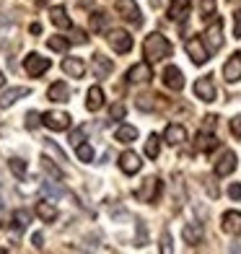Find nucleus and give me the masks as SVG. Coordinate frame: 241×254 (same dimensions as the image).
I'll return each mask as SVG.
<instances>
[{"label": "nucleus", "instance_id": "nucleus-1", "mask_svg": "<svg viewBox=\"0 0 241 254\" xmlns=\"http://www.w3.org/2000/svg\"><path fill=\"white\" fill-rule=\"evenodd\" d=\"M143 52H145L148 63H158V60H166V57L171 55V44H169V39L164 37V34L153 31V34H148V37H145Z\"/></svg>", "mask_w": 241, "mask_h": 254}, {"label": "nucleus", "instance_id": "nucleus-2", "mask_svg": "<svg viewBox=\"0 0 241 254\" xmlns=\"http://www.w3.org/2000/svg\"><path fill=\"white\" fill-rule=\"evenodd\" d=\"M50 57H42V55H37V52H29L26 57H24V70L31 75V78H39V75H44L50 70Z\"/></svg>", "mask_w": 241, "mask_h": 254}, {"label": "nucleus", "instance_id": "nucleus-3", "mask_svg": "<svg viewBox=\"0 0 241 254\" xmlns=\"http://www.w3.org/2000/svg\"><path fill=\"white\" fill-rule=\"evenodd\" d=\"M205 44H208L210 55L223 47V21H213V24L205 29Z\"/></svg>", "mask_w": 241, "mask_h": 254}, {"label": "nucleus", "instance_id": "nucleus-4", "mask_svg": "<svg viewBox=\"0 0 241 254\" xmlns=\"http://www.w3.org/2000/svg\"><path fill=\"white\" fill-rule=\"evenodd\" d=\"M161 190H164L161 179L151 177V179H145V182H143V187L135 192V197H137V200H143V202H156V200H158V194H161Z\"/></svg>", "mask_w": 241, "mask_h": 254}, {"label": "nucleus", "instance_id": "nucleus-5", "mask_svg": "<svg viewBox=\"0 0 241 254\" xmlns=\"http://www.w3.org/2000/svg\"><path fill=\"white\" fill-rule=\"evenodd\" d=\"M42 125L55 130V132H62L70 127V114L67 112H47V114H42Z\"/></svg>", "mask_w": 241, "mask_h": 254}, {"label": "nucleus", "instance_id": "nucleus-6", "mask_svg": "<svg viewBox=\"0 0 241 254\" xmlns=\"http://www.w3.org/2000/svg\"><path fill=\"white\" fill-rule=\"evenodd\" d=\"M117 13H120L124 21H130V24H137V26L143 24L140 8H137L135 0H117Z\"/></svg>", "mask_w": 241, "mask_h": 254}, {"label": "nucleus", "instance_id": "nucleus-7", "mask_svg": "<svg viewBox=\"0 0 241 254\" xmlns=\"http://www.w3.org/2000/svg\"><path fill=\"white\" fill-rule=\"evenodd\" d=\"M109 44H112V50H114V52L124 55V52H130V50H132V37H130L127 31H122V29L109 31Z\"/></svg>", "mask_w": 241, "mask_h": 254}, {"label": "nucleus", "instance_id": "nucleus-8", "mask_svg": "<svg viewBox=\"0 0 241 254\" xmlns=\"http://www.w3.org/2000/svg\"><path fill=\"white\" fill-rule=\"evenodd\" d=\"M187 55H189V60L194 65H205L210 60V52H208V47H205L200 39H189L187 42Z\"/></svg>", "mask_w": 241, "mask_h": 254}, {"label": "nucleus", "instance_id": "nucleus-9", "mask_svg": "<svg viewBox=\"0 0 241 254\" xmlns=\"http://www.w3.org/2000/svg\"><path fill=\"white\" fill-rule=\"evenodd\" d=\"M194 94L202 101H215V80L213 75H202L197 83H194Z\"/></svg>", "mask_w": 241, "mask_h": 254}, {"label": "nucleus", "instance_id": "nucleus-10", "mask_svg": "<svg viewBox=\"0 0 241 254\" xmlns=\"http://www.w3.org/2000/svg\"><path fill=\"white\" fill-rule=\"evenodd\" d=\"M223 78L228 80V83H236V80H241V55L234 52L231 57H228V63L223 67Z\"/></svg>", "mask_w": 241, "mask_h": 254}, {"label": "nucleus", "instance_id": "nucleus-11", "mask_svg": "<svg viewBox=\"0 0 241 254\" xmlns=\"http://www.w3.org/2000/svg\"><path fill=\"white\" fill-rule=\"evenodd\" d=\"M221 226H223L226 234H231V236H241V213H239V210H228V213H223Z\"/></svg>", "mask_w": 241, "mask_h": 254}, {"label": "nucleus", "instance_id": "nucleus-12", "mask_svg": "<svg viewBox=\"0 0 241 254\" xmlns=\"http://www.w3.org/2000/svg\"><path fill=\"white\" fill-rule=\"evenodd\" d=\"M153 73H151V63H137L130 67V73H127V80L130 83H145V80H151Z\"/></svg>", "mask_w": 241, "mask_h": 254}, {"label": "nucleus", "instance_id": "nucleus-13", "mask_svg": "<svg viewBox=\"0 0 241 254\" xmlns=\"http://www.w3.org/2000/svg\"><path fill=\"white\" fill-rule=\"evenodd\" d=\"M140 166H143V161H140V156H137V153L124 151V153L120 156V169L124 171V174H137V171H140Z\"/></svg>", "mask_w": 241, "mask_h": 254}, {"label": "nucleus", "instance_id": "nucleus-14", "mask_svg": "<svg viewBox=\"0 0 241 254\" xmlns=\"http://www.w3.org/2000/svg\"><path fill=\"white\" fill-rule=\"evenodd\" d=\"M164 83L171 88V91H181L184 88V75H181V70L177 65H169L164 70Z\"/></svg>", "mask_w": 241, "mask_h": 254}, {"label": "nucleus", "instance_id": "nucleus-15", "mask_svg": "<svg viewBox=\"0 0 241 254\" xmlns=\"http://www.w3.org/2000/svg\"><path fill=\"white\" fill-rule=\"evenodd\" d=\"M31 94V88H26V86H16V88H8L3 96H0V107L3 109H8V107H13V104L18 101V99H24V96H29Z\"/></svg>", "mask_w": 241, "mask_h": 254}, {"label": "nucleus", "instance_id": "nucleus-16", "mask_svg": "<svg viewBox=\"0 0 241 254\" xmlns=\"http://www.w3.org/2000/svg\"><path fill=\"white\" fill-rule=\"evenodd\" d=\"M47 99H50V101H57V104L70 101V88H67L65 80H57V83H52V86L47 88Z\"/></svg>", "mask_w": 241, "mask_h": 254}, {"label": "nucleus", "instance_id": "nucleus-17", "mask_svg": "<svg viewBox=\"0 0 241 254\" xmlns=\"http://www.w3.org/2000/svg\"><path fill=\"white\" fill-rule=\"evenodd\" d=\"M234 169H236V153H234V151H223L221 161L215 164V174H218V177H228Z\"/></svg>", "mask_w": 241, "mask_h": 254}, {"label": "nucleus", "instance_id": "nucleus-18", "mask_svg": "<svg viewBox=\"0 0 241 254\" xmlns=\"http://www.w3.org/2000/svg\"><path fill=\"white\" fill-rule=\"evenodd\" d=\"M189 5H192V0H171L169 18H171V21H184L187 13H189Z\"/></svg>", "mask_w": 241, "mask_h": 254}, {"label": "nucleus", "instance_id": "nucleus-19", "mask_svg": "<svg viewBox=\"0 0 241 254\" xmlns=\"http://www.w3.org/2000/svg\"><path fill=\"white\" fill-rule=\"evenodd\" d=\"M164 140L169 143V145H181L187 140V130L181 125H169L166 127V132H164Z\"/></svg>", "mask_w": 241, "mask_h": 254}, {"label": "nucleus", "instance_id": "nucleus-20", "mask_svg": "<svg viewBox=\"0 0 241 254\" xmlns=\"http://www.w3.org/2000/svg\"><path fill=\"white\" fill-rule=\"evenodd\" d=\"M101 107H104V91H101L99 86H91L88 94H86V109L88 112H99Z\"/></svg>", "mask_w": 241, "mask_h": 254}, {"label": "nucleus", "instance_id": "nucleus-21", "mask_svg": "<svg viewBox=\"0 0 241 254\" xmlns=\"http://www.w3.org/2000/svg\"><path fill=\"white\" fill-rule=\"evenodd\" d=\"M50 21L57 29H73V21H70V16H67V10L62 5H57V8L50 10Z\"/></svg>", "mask_w": 241, "mask_h": 254}, {"label": "nucleus", "instance_id": "nucleus-22", "mask_svg": "<svg viewBox=\"0 0 241 254\" xmlns=\"http://www.w3.org/2000/svg\"><path fill=\"white\" fill-rule=\"evenodd\" d=\"M62 70L70 78H83L86 65H83V60H78V57H65V60H62Z\"/></svg>", "mask_w": 241, "mask_h": 254}, {"label": "nucleus", "instance_id": "nucleus-23", "mask_svg": "<svg viewBox=\"0 0 241 254\" xmlns=\"http://www.w3.org/2000/svg\"><path fill=\"white\" fill-rule=\"evenodd\" d=\"M91 63H94V73H96V78H107L109 73H112V60L109 57H104V55H94L91 57Z\"/></svg>", "mask_w": 241, "mask_h": 254}, {"label": "nucleus", "instance_id": "nucleus-24", "mask_svg": "<svg viewBox=\"0 0 241 254\" xmlns=\"http://www.w3.org/2000/svg\"><path fill=\"white\" fill-rule=\"evenodd\" d=\"M181 239H184V244H200L202 226L200 223H187L184 228H181Z\"/></svg>", "mask_w": 241, "mask_h": 254}, {"label": "nucleus", "instance_id": "nucleus-25", "mask_svg": "<svg viewBox=\"0 0 241 254\" xmlns=\"http://www.w3.org/2000/svg\"><path fill=\"white\" fill-rule=\"evenodd\" d=\"M194 145H197V151H202V153H210L213 151V148H218V140H215V137H213V132H197V143H194Z\"/></svg>", "mask_w": 241, "mask_h": 254}, {"label": "nucleus", "instance_id": "nucleus-26", "mask_svg": "<svg viewBox=\"0 0 241 254\" xmlns=\"http://www.w3.org/2000/svg\"><path fill=\"white\" fill-rule=\"evenodd\" d=\"M37 215L42 218L44 223H52L55 218H57V207H55L52 202H47V200H44V202H37Z\"/></svg>", "mask_w": 241, "mask_h": 254}, {"label": "nucleus", "instance_id": "nucleus-27", "mask_svg": "<svg viewBox=\"0 0 241 254\" xmlns=\"http://www.w3.org/2000/svg\"><path fill=\"white\" fill-rule=\"evenodd\" d=\"M114 137H117L120 143H132V140H137V127H132V125H120L117 132H114Z\"/></svg>", "mask_w": 241, "mask_h": 254}, {"label": "nucleus", "instance_id": "nucleus-28", "mask_svg": "<svg viewBox=\"0 0 241 254\" xmlns=\"http://www.w3.org/2000/svg\"><path fill=\"white\" fill-rule=\"evenodd\" d=\"M29 221H31L29 210H16V213H13V221H10V226H13L16 231H24V228L29 226Z\"/></svg>", "mask_w": 241, "mask_h": 254}, {"label": "nucleus", "instance_id": "nucleus-29", "mask_svg": "<svg viewBox=\"0 0 241 254\" xmlns=\"http://www.w3.org/2000/svg\"><path fill=\"white\" fill-rule=\"evenodd\" d=\"M8 166H10V171H13L16 179H26V161L24 158H10Z\"/></svg>", "mask_w": 241, "mask_h": 254}, {"label": "nucleus", "instance_id": "nucleus-30", "mask_svg": "<svg viewBox=\"0 0 241 254\" xmlns=\"http://www.w3.org/2000/svg\"><path fill=\"white\" fill-rule=\"evenodd\" d=\"M75 156H78V161H83V164H91V161H94V148L88 143H80V145H75Z\"/></svg>", "mask_w": 241, "mask_h": 254}, {"label": "nucleus", "instance_id": "nucleus-31", "mask_svg": "<svg viewBox=\"0 0 241 254\" xmlns=\"http://www.w3.org/2000/svg\"><path fill=\"white\" fill-rule=\"evenodd\" d=\"M158 153H161L158 135H151V137L145 140V156H148V158H158Z\"/></svg>", "mask_w": 241, "mask_h": 254}, {"label": "nucleus", "instance_id": "nucleus-32", "mask_svg": "<svg viewBox=\"0 0 241 254\" xmlns=\"http://www.w3.org/2000/svg\"><path fill=\"white\" fill-rule=\"evenodd\" d=\"M42 194H47V197L57 200V197H65V190L57 187V184H52V182H44L42 184Z\"/></svg>", "mask_w": 241, "mask_h": 254}, {"label": "nucleus", "instance_id": "nucleus-33", "mask_svg": "<svg viewBox=\"0 0 241 254\" xmlns=\"http://www.w3.org/2000/svg\"><path fill=\"white\" fill-rule=\"evenodd\" d=\"M42 169L47 171V174L52 177V179H65V174H62V169H57L52 161L47 158V156H42Z\"/></svg>", "mask_w": 241, "mask_h": 254}, {"label": "nucleus", "instance_id": "nucleus-34", "mask_svg": "<svg viewBox=\"0 0 241 254\" xmlns=\"http://www.w3.org/2000/svg\"><path fill=\"white\" fill-rule=\"evenodd\" d=\"M88 21H91V29H94V31H101V29L107 26V13H101V10H94Z\"/></svg>", "mask_w": 241, "mask_h": 254}, {"label": "nucleus", "instance_id": "nucleus-35", "mask_svg": "<svg viewBox=\"0 0 241 254\" xmlns=\"http://www.w3.org/2000/svg\"><path fill=\"white\" fill-rule=\"evenodd\" d=\"M67 44H70V42H67L65 37H50V39H47V47H50L52 52H65Z\"/></svg>", "mask_w": 241, "mask_h": 254}, {"label": "nucleus", "instance_id": "nucleus-36", "mask_svg": "<svg viewBox=\"0 0 241 254\" xmlns=\"http://www.w3.org/2000/svg\"><path fill=\"white\" fill-rule=\"evenodd\" d=\"M135 107L137 109H143V112H151L156 104H153V96H137L135 99Z\"/></svg>", "mask_w": 241, "mask_h": 254}, {"label": "nucleus", "instance_id": "nucleus-37", "mask_svg": "<svg viewBox=\"0 0 241 254\" xmlns=\"http://www.w3.org/2000/svg\"><path fill=\"white\" fill-rule=\"evenodd\" d=\"M215 13V0H200V16L210 18Z\"/></svg>", "mask_w": 241, "mask_h": 254}, {"label": "nucleus", "instance_id": "nucleus-38", "mask_svg": "<svg viewBox=\"0 0 241 254\" xmlns=\"http://www.w3.org/2000/svg\"><path fill=\"white\" fill-rule=\"evenodd\" d=\"M39 125H42V117H39L37 112H29L26 114V127H29V130H37Z\"/></svg>", "mask_w": 241, "mask_h": 254}, {"label": "nucleus", "instance_id": "nucleus-39", "mask_svg": "<svg viewBox=\"0 0 241 254\" xmlns=\"http://www.w3.org/2000/svg\"><path fill=\"white\" fill-rule=\"evenodd\" d=\"M215 120H218L215 114H208V117H205V122H202V127H200V130H202V132H213V130H215Z\"/></svg>", "mask_w": 241, "mask_h": 254}, {"label": "nucleus", "instance_id": "nucleus-40", "mask_svg": "<svg viewBox=\"0 0 241 254\" xmlns=\"http://www.w3.org/2000/svg\"><path fill=\"white\" fill-rule=\"evenodd\" d=\"M83 135H86V127H78V130H75V132L70 135V143H73V148L83 143Z\"/></svg>", "mask_w": 241, "mask_h": 254}, {"label": "nucleus", "instance_id": "nucleus-41", "mask_svg": "<svg viewBox=\"0 0 241 254\" xmlns=\"http://www.w3.org/2000/svg\"><path fill=\"white\" fill-rule=\"evenodd\" d=\"M109 114H112V120H122L124 117V107H122V104H112Z\"/></svg>", "mask_w": 241, "mask_h": 254}, {"label": "nucleus", "instance_id": "nucleus-42", "mask_svg": "<svg viewBox=\"0 0 241 254\" xmlns=\"http://www.w3.org/2000/svg\"><path fill=\"white\" fill-rule=\"evenodd\" d=\"M161 252H164V254H171V252H174V247H171V236H169V234H164V239H161Z\"/></svg>", "mask_w": 241, "mask_h": 254}, {"label": "nucleus", "instance_id": "nucleus-43", "mask_svg": "<svg viewBox=\"0 0 241 254\" xmlns=\"http://www.w3.org/2000/svg\"><path fill=\"white\" fill-rule=\"evenodd\" d=\"M231 132H234V135L239 137V140H241V114L231 120Z\"/></svg>", "mask_w": 241, "mask_h": 254}, {"label": "nucleus", "instance_id": "nucleus-44", "mask_svg": "<svg viewBox=\"0 0 241 254\" xmlns=\"http://www.w3.org/2000/svg\"><path fill=\"white\" fill-rule=\"evenodd\" d=\"M137 234H140V239H137V247H145L148 244V234H145V226L137 223Z\"/></svg>", "mask_w": 241, "mask_h": 254}, {"label": "nucleus", "instance_id": "nucleus-45", "mask_svg": "<svg viewBox=\"0 0 241 254\" xmlns=\"http://www.w3.org/2000/svg\"><path fill=\"white\" fill-rule=\"evenodd\" d=\"M228 197H231V200H241V184H231V187H228Z\"/></svg>", "mask_w": 241, "mask_h": 254}, {"label": "nucleus", "instance_id": "nucleus-46", "mask_svg": "<svg viewBox=\"0 0 241 254\" xmlns=\"http://www.w3.org/2000/svg\"><path fill=\"white\" fill-rule=\"evenodd\" d=\"M73 42H75V44H86V42H88V37H86V31H80V29H75V31H73Z\"/></svg>", "mask_w": 241, "mask_h": 254}, {"label": "nucleus", "instance_id": "nucleus-47", "mask_svg": "<svg viewBox=\"0 0 241 254\" xmlns=\"http://www.w3.org/2000/svg\"><path fill=\"white\" fill-rule=\"evenodd\" d=\"M31 244H34V249H42V247H44V236L39 234V231L31 236Z\"/></svg>", "mask_w": 241, "mask_h": 254}, {"label": "nucleus", "instance_id": "nucleus-48", "mask_svg": "<svg viewBox=\"0 0 241 254\" xmlns=\"http://www.w3.org/2000/svg\"><path fill=\"white\" fill-rule=\"evenodd\" d=\"M234 37L241 39V8L236 10V26H234Z\"/></svg>", "mask_w": 241, "mask_h": 254}, {"label": "nucleus", "instance_id": "nucleus-49", "mask_svg": "<svg viewBox=\"0 0 241 254\" xmlns=\"http://www.w3.org/2000/svg\"><path fill=\"white\" fill-rule=\"evenodd\" d=\"M205 187H208V192H210V197H218V194H221V192H218V187H215V184H213V179H205Z\"/></svg>", "mask_w": 241, "mask_h": 254}, {"label": "nucleus", "instance_id": "nucleus-50", "mask_svg": "<svg viewBox=\"0 0 241 254\" xmlns=\"http://www.w3.org/2000/svg\"><path fill=\"white\" fill-rule=\"evenodd\" d=\"M47 145H50V151H52V153H55L57 158H60V161H65V153H62V151H60V148H57L55 143H47Z\"/></svg>", "mask_w": 241, "mask_h": 254}, {"label": "nucleus", "instance_id": "nucleus-51", "mask_svg": "<svg viewBox=\"0 0 241 254\" xmlns=\"http://www.w3.org/2000/svg\"><path fill=\"white\" fill-rule=\"evenodd\" d=\"M3 83H5V75H3V70H0V88H3Z\"/></svg>", "mask_w": 241, "mask_h": 254}, {"label": "nucleus", "instance_id": "nucleus-52", "mask_svg": "<svg viewBox=\"0 0 241 254\" xmlns=\"http://www.w3.org/2000/svg\"><path fill=\"white\" fill-rule=\"evenodd\" d=\"M158 3H161V0H153V5H158Z\"/></svg>", "mask_w": 241, "mask_h": 254}, {"label": "nucleus", "instance_id": "nucleus-53", "mask_svg": "<svg viewBox=\"0 0 241 254\" xmlns=\"http://www.w3.org/2000/svg\"><path fill=\"white\" fill-rule=\"evenodd\" d=\"M0 210H3V202H0Z\"/></svg>", "mask_w": 241, "mask_h": 254}, {"label": "nucleus", "instance_id": "nucleus-54", "mask_svg": "<svg viewBox=\"0 0 241 254\" xmlns=\"http://www.w3.org/2000/svg\"><path fill=\"white\" fill-rule=\"evenodd\" d=\"M0 132H3V127H0Z\"/></svg>", "mask_w": 241, "mask_h": 254}]
</instances>
